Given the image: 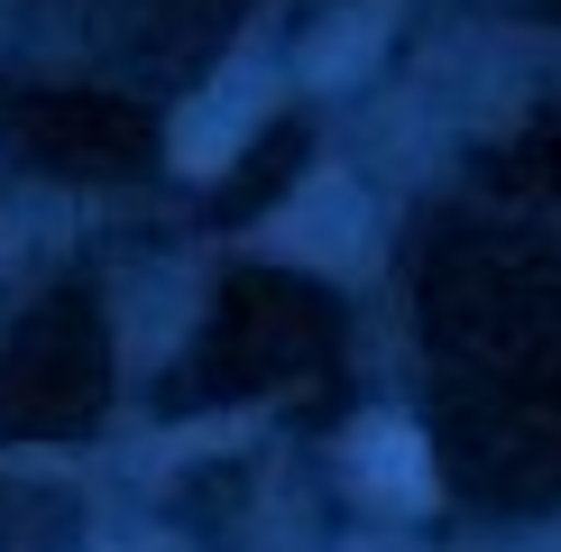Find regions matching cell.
<instances>
[{
	"label": "cell",
	"mask_w": 561,
	"mask_h": 552,
	"mask_svg": "<svg viewBox=\"0 0 561 552\" xmlns=\"http://www.w3.org/2000/svg\"><path fill=\"white\" fill-rule=\"evenodd\" d=\"M350 479L368 497H424V442L405 424H359L350 433Z\"/></svg>",
	"instance_id": "2"
},
{
	"label": "cell",
	"mask_w": 561,
	"mask_h": 552,
	"mask_svg": "<svg viewBox=\"0 0 561 552\" xmlns=\"http://www.w3.org/2000/svg\"><path fill=\"white\" fill-rule=\"evenodd\" d=\"M387 19H396V0H359V10H341L332 28L313 37V56H304V74H313V83H350V74H359V56H378Z\"/></svg>",
	"instance_id": "3"
},
{
	"label": "cell",
	"mask_w": 561,
	"mask_h": 552,
	"mask_svg": "<svg viewBox=\"0 0 561 552\" xmlns=\"http://www.w3.org/2000/svg\"><path fill=\"white\" fill-rule=\"evenodd\" d=\"M276 249H304V258H332V267H350L368 249V230H359V194H350L341 175H322L313 194L286 212V230H276Z\"/></svg>",
	"instance_id": "1"
}]
</instances>
